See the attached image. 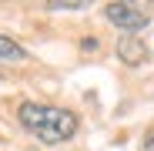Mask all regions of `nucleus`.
Returning a JSON list of instances; mask_svg holds the SVG:
<instances>
[{"label":"nucleus","mask_w":154,"mask_h":151,"mask_svg":"<svg viewBox=\"0 0 154 151\" xmlns=\"http://www.w3.org/2000/svg\"><path fill=\"white\" fill-rule=\"evenodd\" d=\"M104 17L114 24L117 30H124V34H137V30L147 27V14L137 10L134 4H107L104 7Z\"/></svg>","instance_id":"f03ea898"},{"label":"nucleus","mask_w":154,"mask_h":151,"mask_svg":"<svg viewBox=\"0 0 154 151\" xmlns=\"http://www.w3.org/2000/svg\"><path fill=\"white\" fill-rule=\"evenodd\" d=\"M47 10H87V4L81 0V4H77V0H70V4H47Z\"/></svg>","instance_id":"39448f33"},{"label":"nucleus","mask_w":154,"mask_h":151,"mask_svg":"<svg viewBox=\"0 0 154 151\" xmlns=\"http://www.w3.org/2000/svg\"><path fill=\"white\" fill-rule=\"evenodd\" d=\"M17 121L40 144H64V141H70L77 134V124H81L74 111L54 108V104H37V101H23L17 108Z\"/></svg>","instance_id":"f257e3e1"},{"label":"nucleus","mask_w":154,"mask_h":151,"mask_svg":"<svg viewBox=\"0 0 154 151\" xmlns=\"http://www.w3.org/2000/svg\"><path fill=\"white\" fill-rule=\"evenodd\" d=\"M144 151H154V128H151V134L144 138Z\"/></svg>","instance_id":"423d86ee"},{"label":"nucleus","mask_w":154,"mask_h":151,"mask_svg":"<svg viewBox=\"0 0 154 151\" xmlns=\"http://www.w3.org/2000/svg\"><path fill=\"white\" fill-rule=\"evenodd\" d=\"M117 57H121L127 67H137V64L147 61V47H144V40H141L137 34H124V37L117 40Z\"/></svg>","instance_id":"7ed1b4c3"},{"label":"nucleus","mask_w":154,"mask_h":151,"mask_svg":"<svg viewBox=\"0 0 154 151\" xmlns=\"http://www.w3.org/2000/svg\"><path fill=\"white\" fill-rule=\"evenodd\" d=\"M23 57H27V50H23L17 40L0 34V61H23Z\"/></svg>","instance_id":"20e7f679"}]
</instances>
